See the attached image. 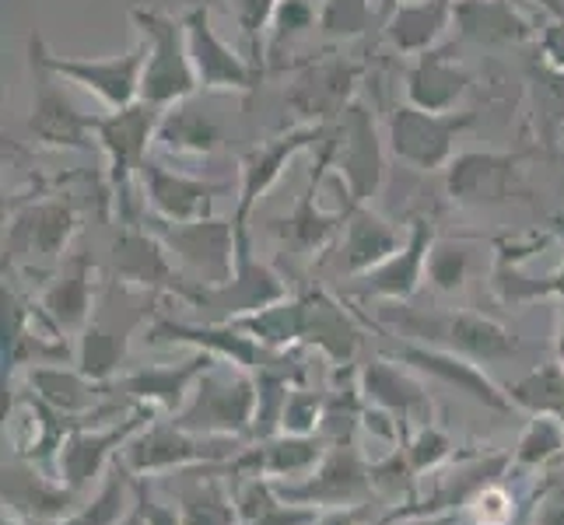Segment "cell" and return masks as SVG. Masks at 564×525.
<instances>
[{"instance_id": "cell-5", "label": "cell", "mask_w": 564, "mask_h": 525, "mask_svg": "<svg viewBox=\"0 0 564 525\" xmlns=\"http://www.w3.org/2000/svg\"><path fill=\"white\" fill-rule=\"evenodd\" d=\"M29 53L39 56L56 77H64L67 85H77L91 91L95 99L106 102L109 109H123L141 102V74H144V56L148 46L138 43L123 56H106V61H82V56H56L50 53L46 39L32 32L29 35Z\"/></svg>"}, {"instance_id": "cell-19", "label": "cell", "mask_w": 564, "mask_h": 525, "mask_svg": "<svg viewBox=\"0 0 564 525\" xmlns=\"http://www.w3.org/2000/svg\"><path fill=\"white\" fill-rule=\"evenodd\" d=\"M379 22V8L372 0H323L319 35L323 39H358Z\"/></svg>"}, {"instance_id": "cell-21", "label": "cell", "mask_w": 564, "mask_h": 525, "mask_svg": "<svg viewBox=\"0 0 564 525\" xmlns=\"http://www.w3.org/2000/svg\"><path fill=\"white\" fill-rule=\"evenodd\" d=\"M536 61L564 74V14L551 18V22L536 32Z\"/></svg>"}, {"instance_id": "cell-1", "label": "cell", "mask_w": 564, "mask_h": 525, "mask_svg": "<svg viewBox=\"0 0 564 525\" xmlns=\"http://www.w3.org/2000/svg\"><path fill=\"white\" fill-rule=\"evenodd\" d=\"M130 22L141 32V43L148 46L141 74V102L169 109L193 99L200 91V81L197 70H193L183 18L138 4L130 8Z\"/></svg>"}, {"instance_id": "cell-18", "label": "cell", "mask_w": 564, "mask_h": 525, "mask_svg": "<svg viewBox=\"0 0 564 525\" xmlns=\"http://www.w3.org/2000/svg\"><path fill=\"white\" fill-rule=\"evenodd\" d=\"M308 29H319V11L313 0H281L267 29V67L281 61L284 43H295Z\"/></svg>"}, {"instance_id": "cell-2", "label": "cell", "mask_w": 564, "mask_h": 525, "mask_svg": "<svg viewBox=\"0 0 564 525\" xmlns=\"http://www.w3.org/2000/svg\"><path fill=\"white\" fill-rule=\"evenodd\" d=\"M477 123L474 109L459 112H427L411 102L397 106L386 123V144L393 158L417 172H445L456 158V138Z\"/></svg>"}, {"instance_id": "cell-23", "label": "cell", "mask_w": 564, "mask_h": 525, "mask_svg": "<svg viewBox=\"0 0 564 525\" xmlns=\"http://www.w3.org/2000/svg\"><path fill=\"white\" fill-rule=\"evenodd\" d=\"M522 4L540 8L547 18H561V14H564V0H522Z\"/></svg>"}, {"instance_id": "cell-9", "label": "cell", "mask_w": 564, "mask_h": 525, "mask_svg": "<svg viewBox=\"0 0 564 525\" xmlns=\"http://www.w3.org/2000/svg\"><path fill=\"white\" fill-rule=\"evenodd\" d=\"M183 25H186V43H189L200 91H239V95L257 91L263 70L252 61H246V56H239L218 32H214L210 8L204 4L186 8Z\"/></svg>"}, {"instance_id": "cell-8", "label": "cell", "mask_w": 564, "mask_h": 525, "mask_svg": "<svg viewBox=\"0 0 564 525\" xmlns=\"http://www.w3.org/2000/svg\"><path fill=\"white\" fill-rule=\"evenodd\" d=\"M32 70V116L29 133L46 147H67V151H91L99 141L95 138V116L77 112L70 95L64 91V77H56L39 56L29 53Z\"/></svg>"}, {"instance_id": "cell-14", "label": "cell", "mask_w": 564, "mask_h": 525, "mask_svg": "<svg viewBox=\"0 0 564 525\" xmlns=\"http://www.w3.org/2000/svg\"><path fill=\"white\" fill-rule=\"evenodd\" d=\"M456 0H411L397 4L386 18L382 35L400 56H421L442 43L445 29H453Z\"/></svg>"}, {"instance_id": "cell-20", "label": "cell", "mask_w": 564, "mask_h": 525, "mask_svg": "<svg viewBox=\"0 0 564 525\" xmlns=\"http://www.w3.org/2000/svg\"><path fill=\"white\" fill-rule=\"evenodd\" d=\"M393 245H397L393 228H389L386 221H379L376 214H368L365 207H355V214H351V249L358 252V256L372 260V256L389 252Z\"/></svg>"}, {"instance_id": "cell-15", "label": "cell", "mask_w": 564, "mask_h": 525, "mask_svg": "<svg viewBox=\"0 0 564 525\" xmlns=\"http://www.w3.org/2000/svg\"><path fill=\"white\" fill-rule=\"evenodd\" d=\"M159 141L169 154H214L221 144V130L218 123L204 116L189 99L162 109L159 120Z\"/></svg>"}, {"instance_id": "cell-26", "label": "cell", "mask_w": 564, "mask_h": 525, "mask_svg": "<svg viewBox=\"0 0 564 525\" xmlns=\"http://www.w3.org/2000/svg\"><path fill=\"white\" fill-rule=\"evenodd\" d=\"M456 4H463V0H456Z\"/></svg>"}, {"instance_id": "cell-10", "label": "cell", "mask_w": 564, "mask_h": 525, "mask_svg": "<svg viewBox=\"0 0 564 525\" xmlns=\"http://www.w3.org/2000/svg\"><path fill=\"white\" fill-rule=\"evenodd\" d=\"M329 127H316V123H299L278 138H270L257 147H249L239 158V210H236V228L246 225L249 210L257 207L270 189L278 186V179L284 175V168L299 158L305 147H313L316 141H326Z\"/></svg>"}, {"instance_id": "cell-3", "label": "cell", "mask_w": 564, "mask_h": 525, "mask_svg": "<svg viewBox=\"0 0 564 525\" xmlns=\"http://www.w3.org/2000/svg\"><path fill=\"white\" fill-rule=\"evenodd\" d=\"M162 109L148 102H133L123 109H112L109 116H95V141L106 154V179L109 193L120 204L133 197L141 165L148 162V147L159 138Z\"/></svg>"}, {"instance_id": "cell-12", "label": "cell", "mask_w": 564, "mask_h": 525, "mask_svg": "<svg viewBox=\"0 0 564 525\" xmlns=\"http://www.w3.org/2000/svg\"><path fill=\"white\" fill-rule=\"evenodd\" d=\"M406 102L427 112H456L470 91V70L456 61V46H435L406 67Z\"/></svg>"}, {"instance_id": "cell-13", "label": "cell", "mask_w": 564, "mask_h": 525, "mask_svg": "<svg viewBox=\"0 0 564 525\" xmlns=\"http://www.w3.org/2000/svg\"><path fill=\"white\" fill-rule=\"evenodd\" d=\"M522 0H463L456 4L453 29L463 43L477 46H519L536 39V29L522 14Z\"/></svg>"}, {"instance_id": "cell-7", "label": "cell", "mask_w": 564, "mask_h": 525, "mask_svg": "<svg viewBox=\"0 0 564 525\" xmlns=\"http://www.w3.org/2000/svg\"><path fill=\"white\" fill-rule=\"evenodd\" d=\"M365 77L361 64L344 61V56H326V61L305 64L291 88L284 91V106L299 116V123L334 127L340 116L358 99V85Z\"/></svg>"}, {"instance_id": "cell-24", "label": "cell", "mask_w": 564, "mask_h": 525, "mask_svg": "<svg viewBox=\"0 0 564 525\" xmlns=\"http://www.w3.org/2000/svg\"><path fill=\"white\" fill-rule=\"evenodd\" d=\"M397 4H411V0H397Z\"/></svg>"}, {"instance_id": "cell-4", "label": "cell", "mask_w": 564, "mask_h": 525, "mask_svg": "<svg viewBox=\"0 0 564 525\" xmlns=\"http://www.w3.org/2000/svg\"><path fill=\"white\" fill-rule=\"evenodd\" d=\"M329 168L347 186L351 200L361 207L376 197L386 179V147L379 141V127L361 102H355L326 133Z\"/></svg>"}, {"instance_id": "cell-22", "label": "cell", "mask_w": 564, "mask_h": 525, "mask_svg": "<svg viewBox=\"0 0 564 525\" xmlns=\"http://www.w3.org/2000/svg\"><path fill=\"white\" fill-rule=\"evenodd\" d=\"M474 515H477L480 525H501V522H509V515H512V501L505 497L501 491L491 488V491H484V494L477 497Z\"/></svg>"}, {"instance_id": "cell-16", "label": "cell", "mask_w": 564, "mask_h": 525, "mask_svg": "<svg viewBox=\"0 0 564 525\" xmlns=\"http://www.w3.org/2000/svg\"><path fill=\"white\" fill-rule=\"evenodd\" d=\"M530 99H533L530 120L536 127L540 144L551 154H561L564 151V74L536 61L530 74Z\"/></svg>"}, {"instance_id": "cell-25", "label": "cell", "mask_w": 564, "mask_h": 525, "mask_svg": "<svg viewBox=\"0 0 564 525\" xmlns=\"http://www.w3.org/2000/svg\"><path fill=\"white\" fill-rule=\"evenodd\" d=\"M561 165H564V151H561Z\"/></svg>"}, {"instance_id": "cell-6", "label": "cell", "mask_w": 564, "mask_h": 525, "mask_svg": "<svg viewBox=\"0 0 564 525\" xmlns=\"http://www.w3.org/2000/svg\"><path fill=\"white\" fill-rule=\"evenodd\" d=\"M530 151H463L445 165V197L459 207H495L527 197L522 162Z\"/></svg>"}, {"instance_id": "cell-11", "label": "cell", "mask_w": 564, "mask_h": 525, "mask_svg": "<svg viewBox=\"0 0 564 525\" xmlns=\"http://www.w3.org/2000/svg\"><path fill=\"white\" fill-rule=\"evenodd\" d=\"M138 183L144 189L148 204L154 207V214L165 221H200L207 218V210L214 204V197L221 193H231L228 183H204V179H193V175L183 172H172L159 162H144Z\"/></svg>"}, {"instance_id": "cell-17", "label": "cell", "mask_w": 564, "mask_h": 525, "mask_svg": "<svg viewBox=\"0 0 564 525\" xmlns=\"http://www.w3.org/2000/svg\"><path fill=\"white\" fill-rule=\"evenodd\" d=\"M210 8L221 4V11L228 18H236V25L246 35V46H249V61L257 64L260 70L267 67V29H270V18H274L281 0H186V8Z\"/></svg>"}]
</instances>
